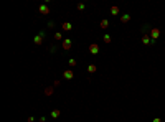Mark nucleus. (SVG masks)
<instances>
[{
    "label": "nucleus",
    "mask_w": 165,
    "mask_h": 122,
    "mask_svg": "<svg viewBox=\"0 0 165 122\" xmlns=\"http://www.w3.org/2000/svg\"><path fill=\"white\" fill-rule=\"evenodd\" d=\"M63 78L64 79H73L74 78V71L73 69H66V71L63 73Z\"/></svg>",
    "instance_id": "obj_6"
},
{
    "label": "nucleus",
    "mask_w": 165,
    "mask_h": 122,
    "mask_svg": "<svg viewBox=\"0 0 165 122\" xmlns=\"http://www.w3.org/2000/svg\"><path fill=\"white\" fill-rule=\"evenodd\" d=\"M61 38H63L61 33H55V40H61ZM63 40H64V38H63Z\"/></svg>",
    "instance_id": "obj_17"
},
{
    "label": "nucleus",
    "mask_w": 165,
    "mask_h": 122,
    "mask_svg": "<svg viewBox=\"0 0 165 122\" xmlns=\"http://www.w3.org/2000/svg\"><path fill=\"white\" fill-rule=\"evenodd\" d=\"M111 15H119V7H111Z\"/></svg>",
    "instance_id": "obj_14"
},
{
    "label": "nucleus",
    "mask_w": 165,
    "mask_h": 122,
    "mask_svg": "<svg viewBox=\"0 0 165 122\" xmlns=\"http://www.w3.org/2000/svg\"><path fill=\"white\" fill-rule=\"evenodd\" d=\"M61 27H63V31H71V30H73V25H71L69 22H64Z\"/></svg>",
    "instance_id": "obj_7"
},
{
    "label": "nucleus",
    "mask_w": 165,
    "mask_h": 122,
    "mask_svg": "<svg viewBox=\"0 0 165 122\" xmlns=\"http://www.w3.org/2000/svg\"><path fill=\"white\" fill-rule=\"evenodd\" d=\"M38 122H46V117H45V115H41V117L38 119Z\"/></svg>",
    "instance_id": "obj_20"
},
{
    "label": "nucleus",
    "mask_w": 165,
    "mask_h": 122,
    "mask_svg": "<svg viewBox=\"0 0 165 122\" xmlns=\"http://www.w3.org/2000/svg\"><path fill=\"white\" fill-rule=\"evenodd\" d=\"M27 122H35V117H33V115H30V117L27 119Z\"/></svg>",
    "instance_id": "obj_18"
},
{
    "label": "nucleus",
    "mask_w": 165,
    "mask_h": 122,
    "mask_svg": "<svg viewBox=\"0 0 165 122\" xmlns=\"http://www.w3.org/2000/svg\"><path fill=\"white\" fill-rule=\"evenodd\" d=\"M53 91H55V87H53V86L45 87V96H53Z\"/></svg>",
    "instance_id": "obj_8"
},
{
    "label": "nucleus",
    "mask_w": 165,
    "mask_h": 122,
    "mask_svg": "<svg viewBox=\"0 0 165 122\" xmlns=\"http://www.w3.org/2000/svg\"><path fill=\"white\" fill-rule=\"evenodd\" d=\"M99 25H101V28H102V30H106L107 27H109V22L104 18V20H101V23H99Z\"/></svg>",
    "instance_id": "obj_12"
},
{
    "label": "nucleus",
    "mask_w": 165,
    "mask_h": 122,
    "mask_svg": "<svg viewBox=\"0 0 165 122\" xmlns=\"http://www.w3.org/2000/svg\"><path fill=\"white\" fill-rule=\"evenodd\" d=\"M61 115V111L60 109H55V111H51V119H58Z\"/></svg>",
    "instance_id": "obj_9"
},
{
    "label": "nucleus",
    "mask_w": 165,
    "mask_h": 122,
    "mask_svg": "<svg viewBox=\"0 0 165 122\" xmlns=\"http://www.w3.org/2000/svg\"><path fill=\"white\" fill-rule=\"evenodd\" d=\"M78 10H84V3H78Z\"/></svg>",
    "instance_id": "obj_19"
},
{
    "label": "nucleus",
    "mask_w": 165,
    "mask_h": 122,
    "mask_svg": "<svg viewBox=\"0 0 165 122\" xmlns=\"http://www.w3.org/2000/svg\"><path fill=\"white\" fill-rule=\"evenodd\" d=\"M68 65H69V66H76V59H74V58H71V59L68 61Z\"/></svg>",
    "instance_id": "obj_16"
},
{
    "label": "nucleus",
    "mask_w": 165,
    "mask_h": 122,
    "mask_svg": "<svg viewBox=\"0 0 165 122\" xmlns=\"http://www.w3.org/2000/svg\"><path fill=\"white\" fill-rule=\"evenodd\" d=\"M142 43H144V45L152 43V38H150V35H144V38H142Z\"/></svg>",
    "instance_id": "obj_10"
},
{
    "label": "nucleus",
    "mask_w": 165,
    "mask_h": 122,
    "mask_svg": "<svg viewBox=\"0 0 165 122\" xmlns=\"http://www.w3.org/2000/svg\"><path fill=\"white\" fill-rule=\"evenodd\" d=\"M89 53H91V55H98V53H99V45H98V43H91V45H89Z\"/></svg>",
    "instance_id": "obj_3"
},
{
    "label": "nucleus",
    "mask_w": 165,
    "mask_h": 122,
    "mask_svg": "<svg viewBox=\"0 0 165 122\" xmlns=\"http://www.w3.org/2000/svg\"><path fill=\"white\" fill-rule=\"evenodd\" d=\"M38 12H40V15H48V13H50V7H48L46 3H43V5H40Z\"/></svg>",
    "instance_id": "obj_4"
},
{
    "label": "nucleus",
    "mask_w": 165,
    "mask_h": 122,
    "mask_svg": "<svg viewBox=\"0 0 165 122\" xmlns=\"http://www.w3.org/2000/svg\"><path fill=\"white\" fill-rule=\"evenodd\" d=\"M154 122H162V121H160V119H154Z\"/></svg>",
    "instance_id": "obj_21"
},
{
    "label": "nucleus",
    "mask_w": 165,
    "mask_h": 122,
    "mask_svg": "<svg viewBox=\"0 0 165 122\" xmlns=\"http://www.w3.org/2000/svg\"><path fill=\"white\" fill-rule=\"evenodd\" d=\"M71 46H73V41H71V38H64L63 40V50H71Z\"/></svg>",
    "instance_id": "obj_2"
},
{
    "label": "nucleus",
    "mask_w": 165,
    "mask_h": 122,
    "mask_svg": "<svg viewBox=\"0 0 165 122\" xmlns=\"http://www.w3.org/2000/svg\"><path fill=\"white\" fill-rule=\"evenodd\" d=\"M96 71H98V66H96V65H89V66H88V73H89V74L96 73Z\"/></svg>",
    "instance_id": "obj_11"
},
{
    "label": "nucleus",
    "mask_w": 165,
    "mask_h": 122,
    "mask_svg": "<svg viewBox=\"0 0 165 122\" xmlns=\"http://www.w3.org/2000/svg\"><path fill=\"white\" fill-rule=\"evenodd\" d=\"M45 36H46V35H45V31H41L40 35H35V38H33V43L40 46V45L43 43V38H45Z\"/></svg>",
    "instance_id": "obj_1"
},
{
    "label": "nucleus",
    "mask_w": 165,
    "mask_h": 122,
    "mask_svg": "<svg viewBox=\"0 0 165 122\" xmlns=\"http://www.w3.org/2000/svg\"><path fill=\"white\" fill-rule=\"evenodd\" d=\"M129 20H130V15H129V13H126V15L120 17V22H122V23H127Z\"/></svg>",
    "instance_id": "obj_13"
},
{
    "label": "nucleus",
    "mask_w": 165,
    "mask_h": 122,
    "mask_svg": "<svg viewBox=\"0 0 165 122\" xmlns=\"http://www.w3.org/2000/svg\"><path fill=\"white\" fill-rule=\"evenodd\" d=\"M102 40H104V43H111V41H112V40H111V35H104Z\"/></svg>",
    "instance_id": "obj_15"
},
{
    "label": "nucleus",
    "mask_w": 165,
    "mask_h": 122,
    "mask_svg": "<svg viewBox=\"0 0 165 122\" xmlns=\"http://www.w3.org/2000/svg\"><path fill=\"white\" fill-rule=\"evenodd\" d=\"M158 36H160V30L158 28H152L150 30V38H152V41H155Z\"/></svg>",
    "instance_id": "obj_5"
}]
</instances>
